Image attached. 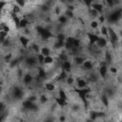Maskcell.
Returning a JSON list of instances; mask_svg holds the SVG:
<instances>
[{"instance_id": "obj_1", "label": "cell", "mask_w": 122, "mask_h": 122, "mask_svg": "<svg viewBox=\"0 0 122 122\" xmlns=\"http://www.w3.org/2000/svg\"><path fill=\"white\" fill-rule=\"evenodd\" d=\"M98 38H99V36L96 35L95 33H88V39H89V41H90L91 44H96Z\"/></svg>"}, {"instance_id": "obj_2", "label": "cell", "mask_w": 122, "mask_h": 122, "mask_svg": "<svg viewBox=\"0 0 122 122\" xmlns=\"http://www.w3.org/2000/svg\"><path fill=\"white\" fill-rule=\"evenodd\" d=\"M62 70L66 71L67 73L71 72V70H72V63L70 62L69 60L63 61V63H62Z\"/></svg>"}, {"instance_id": "obj_3", "label": "cell", "mask_w": 122, "mask_h": 122, "mask_svg": "<svg viewBox=\"0 0 122 122\" xmlns=\"http://www.w3.org/2000/svg\"><path fill=\"white\" fill-rule=\"evenodd\" d=\"M98 73H99L100 76L104 78V77L107 75V73H108V68H107V66H105V65L100 66L99 69H98Z\"/></svg>"}, {"instance_id": "obj_4", "label": "cell", "mask_w": 122, "mask_h": 122, "mask_svg": "<svg viewBox=\"0 0 122 122\" xmlns=\"http://www.w3.org/2000/svg\"><path fill=\"white\" fill-rule=\"evenodd\" d=\"M96 45L99 47V48H104L107 46V40L105 37H99L97 42H96Z\"/></svg>"}, {"instance_id": "obj_5", "label": "cell", "mask_w": 122, "mask_h": 122, "mask_svg": "<svg viewBox=\"0 0 122 122\" xmlns=\"http://www.w3.org/2000/svg\"><path fill=\"white\" fill-rule=\"evenodd\" d=\"M55 102H56V104L58 105V106H60V107H65V106H67V100H65V99H63V98H61V97H56L55 98Z\"/></svg>"}, {"instance_id": "obj_6", "label": "cell", "mask_w": 122, "mask_h": 122, "mask_svg": "<svg viewBox=\"0 0 122 122\" xmlns=\"http://www.w3.org/2000/svg\"><path fill=\"white\" fill-rule=\"evenodd\" d=\"M19 42H20V44H21L24 48H27V47H28V44H29V42H30V39L27 38V37H25V36H20V37H19Z\"/></svg>"}, {"instance_id": "obj_7", "label": "cell", "mask_w": 122, "mask_h": 122, "mask_svg": "<svg viewBox=\"0 0 122 122\" xmlns=\"http://www.w3.org/2000/svg\"><path fill=\"white\" fill-rule=\"evenodd\" d=\"M92 8L94 9L95 11H97V12L100 14V13H102L104 7H103L102 4H99V3H93V4H92Z\"/></svg>"}, {"instance_id": "obj_8", "label": "cell", "mask_w": 122, "mask_h": 122, "mask_svg": "<svg viewBox=\"0 0 122 122\" xmlns=\"http://www.w3.org/2000/svg\"><path fill=\"white\" fill-rule=\"evenodd\" d=\"M109 37L112 39V41L113 42V41H117L118 40V37H117V35H116V33L113 31V30H111V29H109Z\"/></svg>"}, {"instance_id": "obj_9", "label": "cell", "mask_w": 122, "mask_h": 122, "mask_svg": "<svg viewBox=\"0 0 122 122\" xmlns=\"http://www.w3.org/2000/svg\"><path fill=\"white\" fill-rule=\"evenodd\" d=\"M76 84H77V88H80V89L87 88V82L84 79H77Z\"/></svg>"}, {"instance_id": "obj_10", "label": "cell", "mask_w": 122, "mask_h": 122, "mask_svg": "<svg viewBox=\"0 0 122 122\" xmlns=\"http://www.w3.org/2000/svg\"><path fill=\"white\" fill-rule=\"evenodd\" d=\"M29 24H30V23H29L28 19H26V18L20 19V23H19L18 28H20V29H25V28H26V27H27Z\"/></svg>"}, {"instance_id": "obj_11", "label": "cell", "mask_w": 122, "mask_h": 122, "mask_svg": "<svg viewBox=\"0 0 122 122\" xmlns=\"http://www.w3.org/2000/svg\"><path fill=\"white\" fill-rule=\"evenodd\" d=\"M82 66H83V68L85 70H92L93 69V63L91 62V61H89V60H85Z\"/></svg>"}, {"instance_id": "obj_12", "label": "cell", "mask_w": 122, "mask_h": 122, "mask_svg": "<svg viewBox=\"0 0 122 122\" xmlns=\"http://www.w3.org/2000/svg\"><path fill=\"white\" fill-rule=\"evenodd\" d=\"M7 38H8V33L0 30V41H1V43H3Z\"/></svg>"}, {"instance_id": "obj_13", "label": "cell", "mask_w": 122, "mask_h": 122, "mask_svg": "<svg viewBox=\"0 0 122 122\" xmlns=\"http://www.w3.org/2000/svg\"><path fill=\"white\" fill-rule=\"evenodd\" d=\"M45 89L48 91V92H50V93H52V92H53L54 91V89H55V86H54V84H52V83H46L45 84Z\"/></svg>"}, {"instance_id": "obj_14", "label": "cell", "mask_w": 122, "mask_h": 122, "mask_svg": "<svg viewBox=\"0 0 122 122\" xmlns=\"http://www.w3.org/2000/svg\"><path fill=\"white\" fill-rule=\"evenodd\" d=\"M53 61H54L53 57H52V55H48V56H45V60H44V64H46V65H50V64L53 63Z\"/></svg>"}, {"instance_id": "obj_15", "label": "cell", "mask_w": 122, "mask_h": 122, "mask_svg": "<svg viewBox=\"0 0 122 122\" xmlns=\"http://www.w3.org/2000/svg\"><path fill=\"white\" fill-rule=\"evenodd\" d=\"M40 52L44 55V56H48V55H51V50L48 48V47H43L41 50H40Z\"/></svg>"}, {"instance_id": "obj_16", "label": "cell", "mask_w": 122, "mask_h": 122, "mask_svg": "<svg viewBox=\"0 0 122 122\" xmlns=\"http://www.w3.org/2000/svg\"><path fill=\"white\" fill-rule=\"evenodd\" d=\"M32 81H33V76H32L31 75H26L24 76V78H23V82H24L26 85L30 84Z\"/></svg>"}, {"instance_id": "obj_17", "label": "cell", "mask_w": 122, "mask_h": 122, "mask_svg": "<svg viewBox=\"0 0 122 122\" xmlns=\"http://www.w3.org/2000/svg\"><path fill=\"white\" fill-rule=\"evenodd\" d=\"M84 61H85L84 58L81 57V56H76V57H75V63L76 65H83Z\"/></svg>"}, {"instance_id": "obj_18", "label": "cell", "mask_w": 122, "mask_h": 122, "mask_svg": "<svg viewBox=\"0 0 122 122\" xmlns=\"http://www.w3.org/2000/svg\"><path fill=\"white\" fill-rule=\"evenodd\" d=\"M58 96L61 97V98H63V99H65V100H68V96H67L65 91H63V90H59V92H58Z\"/></svg>"}, {"instance_id": "obj_19", "label": "cell", "mask_w": 122, "mask_h": 122, "mask_svg": "<svg viewBox=\"0 0 122 122\" xmlns=\"http://www.w3.org/2000/svg\"><path fill=\"white\" fill-rule=\"evenodd\" d=\"M101 101L103 103V105L105 107H108L109 106V99H108V96L107 95H102L101 96Z\"/></svg>"}, {"instance_id": "obj_20", "label": "cell", "mask_w": 122, "mask_h": 122, "mask_svg": "<svg viewBox=\"0 0 122 122\" xmlns=\"http://www.w3.org/2000/svg\"><path fill=\"white\" fill-rule=\"evenodd\" d=\"M37 60L40 64H44V60H45V56L40 52V53H37Z\"/></svg>"}, {"instance_id": "obj_21", "label": "cell", "mask_w": 122, "mask_h": 122, "mask_svg": "<svg viewBox=\"0 0 122 122\" xmlns=\"http://www.w3.org/2000/svg\"><path fill=\"white\" fill-rule=\"evenodd\" d=\"M104 36H109V29L107 28V27H105V26H103L102 28H101V32H100Z\"/></svg>"}, {"instance_id": "obj_22", "label": "cell", "mask_w": 122, "mask_h": 122, "mask_svg": "<svg viewBox=\"0 0 122 122\" xmlns=\"http://www.w3.org/2000/svg\"><path fill=\"white\" fill-rule=\"evenodd\" d=\"M0 30H2V31H5L6 33H9L10 31H11V29H10V27L7 25V24H5V23H2L1 24V27H0Z\"/></svg>"}, {"instance_id": "obj_23", "label": "cell", "mask_w": 122, "mask_h": 122, "mask_svg": "<svg viewBox=\"0 0 122 122\" xmlns=\"http://www.w3.org/2000/svg\"><path fill=\"white\" fill-rule=\"evenodd\" d=\"M68 76H67V72L66 71H64V70H62V72H61V74L59 75V77H58V79L60 80H63V79H66Z\"/></svg>"}, {"instance_id": "obj_24", "label": "cell", "mask_w": 122, "mask_h": 122, "mask_svg": "<svg viewBox=\"0 0 122 122\" xmlns=\"http://www.w3.org/2000/svg\"><path fill=\"white\" fill-rule=\"evenodd\" d=\"M20 11H21V7L20 6H18V5H14L13 6V13L17 14L18 13H20Z\"/></svg>"}, {"instance_id": "obj_25", "label": "cell", "mask_w": 122, "mask_h": 122, "mask_svg": "<svg viewBox=\"0 0 122 122\" xmlns=\"http://www.w3.org/2000/svg\"><path fill=\"white\" fill-rule=\"evenodd\" d=\"M99 24H100V23H99L98 21L94 20V21H92V22H91V25H90V26H91V28H92V29H97V28H98V26H99Z\"/></svg>"}, {"instance_id": "obj_26", "label": "cell", "mask_w": 122, "mask_h": 122, "mask_svg": "<svg viewBox=\"0 0 122 122\" xmlns=\"http://www.w3.org/2000/svg\"><path fill=\"white\" fill-rule=\"evenodd\" d=\"M26 62H27V64H29V65H33V64L36 63V61H35L34 58L31 57V58H28V59L26 60Z\"/></svg>"}, {"instance_id": "obj_27", "label": "cell", "mask_w": 122, "mask_h": 122, "mask_svg": "<svg viewBox=\"0 0 122 122\" xmlns=\"http://www.w3.org/2000/svg\"><path fill=\"white\" fill-rule=\"evenodd\" d=\"M15 2H16V4H17L18 6H20L21 8H23V7L25 6V4H26L25 0H15Z\"/></svg>"}, {"instance_id": "obj_28", "label": "cell", "mask_w": 122, "mask_h": 122, "mask_svg": "<svg viewBox=\"0 0 122 122\" xmlns=\"http://www.w3.org/2000/svg\"><path fill=\"white\" fill-rule=\"evenodd\" d=\"M67 16H64V15H60L59 16V22L62 23V24H65L67 22Z\"/></svg>"}, {"instance_id": "obj_29", "label": "cell", "mask_w": 122, "mask_h": 122, "mask_svg": "<svg viewBox=\"0 0 122 122\" xmlns=\"http://www.w3.org/2000/svg\"><path fill=\"white\" fill-rule=\"evenodd\" d=\"M66 81H67V84H69V85H74V83H75V79L72 76H68L66 78Z\"/></svg>"}, {"instance_id": "obj_30", "label": "cell", "mask_w": 122, "mask_h": 122, "mask_svg": "<svg viewBox=\"0 0 122 122\" xmlns=\"http://www.w3.org/2000/svg\"><path fill=\"white\" fill-rule=\"evenodd\" d=\"M39 100H40V102H41L42 104H45V103L48 101V97H47L46 95H44V94H43V95H41V96H40Z\"/></svg>"}, {"instance_id": "obj_31", "label": "cell", "mask_w": 122, "mask_h": 122, "mask_svg": "<svg viewBox=\"0 0 122 122\" xmlns=\"http://www.w3.org/2000/svg\"><path fill=\"white\" fill-rule=\"evenodd\" d=\"M66 16H67V17H70V18H73V17H74V13H73V11L67 10V12H66Z\"/></svg>"}, {"instance_id": "obj_32", "label": "cell", "mask_w": 122, "mask_h": 122, "mask_svg": "<svg viewBox=\"0 0 122 122\" xmlns=\"http://www.w3.org/2000/svg\"><path fill=\"white\" fill-rule=\"evenodd\" d=\"M83 2H84L88 7H90V6H92V4H93V2H94V0H83Z\"/></svg>"}, {"instance_id": "obj_33", "label": "cell", "mask_w": 122, "mask_h": 122, "mask_svg": "<svg viewBox=\"0 0 122 122\" xmlns=\"http://www.w3.org/2000/svg\"><path fill=\"white\" fill-rule=\"evenodd\" d=\"M99 13L97 12V11H95L94 9H92V11H91V14L94 16V17H95V16H97V14H98Z\"/></svg>"}, {"instance_id": "obj_34", "label": "cell", "mask_w": 122, "mask_h": 122, "mask_svg": "<svg viewBox=\"0 0 122 122\" xmlns=\"http://www.w3.org/2000/svg\"><path fill=\"white\" fill-rule=\"evenodd\" d=\"M38 76H40V77H44L45 76V73H44V71L42 69L38 70Z\"/></svg>"}, {"instance_id": "obj_35", "label": "cell", "mask_w": 122, "mask_h": 122, "mask_svg": "<svg viewBox=\"0 0 122 122\" xmlns=\"http://www.w3.org/2000/svg\"><path fill=\"white\" fill-rule=\"evenodd\" d=\"M33 51H34L35 52H37V53H38V52H39V46H38V45L33 44Z\"/></svg>"}, {"instance_id": "obj_36", "label": "cell", "mask_w": 122, "mask_h": 122, "mask_svg": "<svg viewBox=\"0 0 122 122\" xmlns=\"http://www.w3.org/2000/svg\"><path fill=\"white\" fill-rule=\"evenodd\" d=\"M109 70H110V72H111L112 74H116V73H117V69H116L115 67H113H113H111Z\"/></svg>"}, {"instance_id": "obj_37", "label": "cell", "mask_w": 122, "mask_h": 122, "mask_svg": "<svg viewBox=\"0 0 122 122\" xmlns=\"http://www.w3.org/2000/svg\"><path fill=\"white\" fill-rule=\"evenodd\" d=\"M106 1V3L108 4V5H110V6H113L114 5V0H105Z\"/></svg>"}, {"instance_id": "obj_38", "label": "cell", "mask_w": 122, "mask_h": 122, "mask_svg": "<svg viewBox=\"0 0 122 122\" xmlns=\"http://www.w3.org/2000/svg\"><path fill=\"white\" fill-rule=\"evenodd\" d=\"M73 44H74V48H77V47H79V41H78V40L74 39Z\"/></svg>"}, {"instance_id": "obj_39", "label": "cell", "mask_w": 122, "mask_h": 122, "mask_svg": "<svg viewBox=\"0 0 122 122\" xmlns=\"http://www.w3.org/2000/svg\"><path fill=\"white\" fill-rule=\"evenodd\" d=\"M57 37H58V40L59 41H64V37L65 36H64V34H59Z\"/></svg>"}, {"instance_id": "obj_40", "label": "cell", "mask_w": 122, "mask_h": 122, "mask_svg": "<svg viewBox=\"0 0 122 122\" xmlns=\"http://www.w3.org/2000/svg\"><path fill=\"white\" fill-rule=\"evenodd\" d=\"M104 21H105V18H104V16L103 15H99V23H104Z\"/></svg>"}, {"instance_id": "obj_41", "label": "cell", "mask_w": 122, "mask_h": 122, "mask_svg": "<svg viewBox=\"0 0 122 122\" xmlns=\"http://www.w3.org/2000/svg\"><path fill=\"white\" fill-rule=\"evenodd\" d=\"M106 59H107L108 62H111V55L109 52H106Z\"/></svg>"}, {"instance_id": "obj_42", "label": "cell", "mask_w": 122, "mask_h": 122, "mask_svg": "<svg viewBox=\"0 0 122 122\" xmlns=\"http://www.w3.org/2000/svg\"><path fill=\"white\" fill-rule=\"evenodd\" d=\"M12 57V54H9V55H6L5 56V61H7V62H10V59Z\"/></svg>"}, {"instance_id": "obj_43", "label": "cell", "mask_w": 122, "mask_h": 122, "mask_svg": "<svg viewBox=\"0 0 122 122\" xmlns=\"http://www.w3.org/2000/svg\"><path fill=\"white\" fill-rule=\"evenodd\" d=\"M5 5H6V2H4L3 0H2V1L0 2V8H1V9H4V6H5Z\"/></svg>"}, {"instance_id": "obj_44", "label": "cell", "mask_w": 122, "mask_h": 122, "mask_svg": "<svg viewBox=\"0 0 122 122\" xmlns=\"http://www.w3.org/2000/svg\"><path fill=\"white\" fill-rule=\"evenodd\" d=\"M55 14H56V15H60V9H59L58 7L55 9Z\"/></svg>"}, {"instance_id": "obj_45", "label": "cell", "mask_w": 122, "mask_h": 122, "mask_svg": "<svg viewBox=\"0 0 122 122\" xmlns=\"http://www.w3.org/2000/svg\"><path fill=\"white\" fill-rule=\"evenodd\" d=\"M29 99H30L31 101H33H33H35V99H36V97H35V96H31V97H30Z\"/></svg>"}, {"instance_id": "obj_46", "label": "cell", "mask_w": 122, "mask_h": 122, "mask_svg": "<svg viewBox=\"0 0 122 122\" xmlns=\"http://www.w3.org/2000/svg\"><path fill=\"white\" fill-rule=\"evenodd\" d=\"M59 120H60V121H64V120H65V117H64V116H61V117L59 118Z\"/></svg>"}]
</instances>
